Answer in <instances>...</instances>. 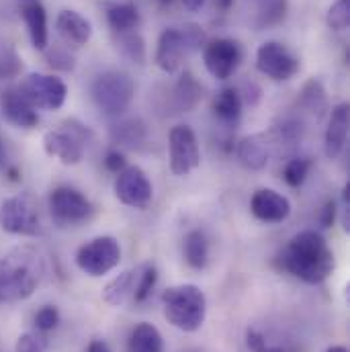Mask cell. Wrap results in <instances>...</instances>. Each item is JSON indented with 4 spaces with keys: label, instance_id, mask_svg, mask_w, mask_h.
I'll return each mask as SVG.
<instances>
[{
    "label": "cell",
    "instance_id": "cell-50",
    "mask_svg": "<svg viewBox=\"0 0 350 352\" xmlns=\"http://www.w3.org/2000/svg\"><path fill=\"white\" fill-rule=\"evenodd\" d=\"M27 2H29V0H27Z\"/></svg>",
    "mask_w": 350,
    "mask_h": 352
},
{
    "label": "cell",
    "instance_id": "cell-9",
    "mask_svg": "<svg viewBox=\"0 0 350 352\" xmlns=\"http://www.w3.org/2000/svg\"><path fill=\"white\" fill-rule=\"evenodd\" d=\"M121 263V246L113 236H98L83 244L76 252V264L88 276L109 274Z\"/></svg>",
    "mask_w": 350,
    "mask_h": 352
},
{
    "label": "cell",
    "instance_id": "cell-10",
    "mask_svg": "<svg viewBox=\"0 0 350 352\" xmlns=\"http://www.w3.org/2000/svg\"><path fill=\"white\" fill-rule=\"evenodd\" d=\"M256 68L266 78L274 82H285L299 72L301 62L287 45L278 41H266L256 52Z\"/></svg>",
    "mask_w": 350,
    "mask_h": 352
},
{
    "label": "cell",
    "instance_id": "cell-2",
    "mask_svg": "<svg viewBox=\"0 0 350 352\" xmlns=\"http://www.w3.org/2000/svg\"><path fill=\"white\" fill-rule=\"evenodd\" d=\"M45 254L31 244L17 246L0 258V303L29 299L45 276Z\"/></svg>",
    "mask_w": 350,
    "mask_h": 352
},
{
    "label": "cell",
    "instance_id": "cell-23",
    "mask_svg": "<svg viewBox=\"0 0 350 352\" xmlns=\"http://www.w3.org/2000/svg\"><path fill=\"white\" fill-rule=\"evenodd\" d=\"M203 100V87L193 72H182L171 92V109L175 113H190Z\"/></svg>",
    "mask_w": 350,
    "mask_h": 352
},
{
    "label": "cell",
    "instance_id": "cell-31",
    "mask_svg": "<svg viewBox=\"0 0 350 352\" xmlns=\"http://www.w3.org/2000/svg\"><path fill=\"white\" fill-rule=\"evenodd\" d=\"M158 283V268L154 263H144L138 266V280H135V293L133 303H144L152 295L154 287Z\"/></svg>",
    "mask_w": 350,
    "mask_h": 352
},
{
    "label": "cell",
    "instance_id": "cell-7",
    "mask_svg": "<svg viewBox=\"0 0 350 352\" xmlns=\"http://www.w3.org/2000/svg\"><path fill=\"white\" fill-rule=\"evenodd\" d=\"M47 205H50V213L54 221L62 228L80 226L94 215V205L90 203V199L72 186L54 188L50 192Z\"/></svg>",
    "mask_w": 350,
    "mask_h": 352
},
{
    "label": "cell",
    "instance_id": "cell-6",
    "mask_svg": "<svg viewBox=\"0 0 350 352\" xmlns=\"http://www.w3.org/2000/svg\"><path fill=\"white\" fill-rule=\"evenodd\" d=\"M0 228L6 234L35 238L43 232L39 205L31 195H14L0 205Z\"/></svg>",
    "mask_w": 350,
    "mask_h": 352
},
{
    "label": "cell",
    "instance_id": "cell-8",
    "mask_svg": "<svg viewBox=\"0 0 350 352\" xmlns=\"http://www.w3.org/2000/svg\"><path fill=\"white\" fill-rule=\"evenodd\" d=\"M17 88L35 109L41 111H58L68 98L66 82L54 74H27Z\"/></svg>",
    "mask_w": 350,
    "mask_h": 352
},
{
    "label": "cell",
    "instance_id": "cell-33",
    "mask_svg": "<svg viewBox=\"0 0 350 352\" xmlns=\"http://www.w3.org/2000/svg\"><path fill=\"white\" fill-rule=\"evenodd\" d=\"M326 23L332 31H344L350 25V0H336L328 12H326Z\"/></svg>",
    "mask_w": 350,
    "mask_h": 352
},
{
    "label": "cell",
    "instance_id": "cell-14",
    "mask_svg": "<svg viewBox=\"0 0 350 352\" xmlns=\"http://www.w3.org/2000/svg\"><path fill=\"white\" fill-rule=\"evenodd\" d=\"M250 211L264 223H283L291 215V203L272 188H261L250 199Z\"/></svg>",
    "mask_w": 350,
    "mask_h": 352
},
{
    "label": "cell",
    "instance_id": "cell-24",
    "mask_svg": "<svg viewBox=\"0 0 350 352\" xmlns=\"http://www.w3.org/2000/svg\"><path fill=\"white\" fill-rule=\"evenodd\" d=\"M213 115L219 123L223 125H236L242 117V109H244V102L240 98V92L238 88H221L215 98H213Z\"/></svg>",
    "mask_w": 350,
    "mask_h": 352
},
{
    "label": "cell",
    "instance_id": "cell-18",
    "mask_svg": "<svg viewBox=\"0 0 350 352\" xmlns=\"http://www.w3.org/2000/svg\"><path fill=\"white\" fill-rule=\"evenodd\" d=\"M186 56V47L182 41L180 29L168 27L160 33L158 37V47H156V66L164 74H175L182 66V58Z\"/></svg>",
    "mask_w": 350,
    "mask_h": 352
},
{
    "label": "cell",
    "instance_id": "cell-27",
    "mask_svg": "<svg viewBox=\"0 0 350 352\" xmlns=\"http://www.w3.org/2000/svg\"><path fill=\"white\" fill-rule=\"evenodd\" d=\"M127 351L129 352H164V340L162 334L156 326L142 322L138 324L127 340Z\"/></svg>",
    "mask_w": 350,
    "mask_h": 352
},
{
    "label": "cell",
    "instance_id": "cell-26",
    "mask_svg": "<svg viewBox=\"0 0 350 352\" xmlns=\"http://www.w3.org/2000/svg\"><path fill=\"white\" fill-rule=\"evenodd\" d=\"M182 254H184V261L190 268L195 270H203L207 264H209V240L205 236L203 230H190L186 236H184V244H182Z\"/></svg>",
    "mask_w": 350,
    "mask_h": 352
},
{
    "label": "cell",
    "instance_id": "cell-43",
    "mask_svg": "<svg viewBox=\"0 0 350 352\" xmlns=\"http://www.w3.org/2000/svg\"><path fill=\"white\" fill-rule=\"evenodd\" d=\"M205 2H207V0H182L184 8H186V10H190V12H197V10H201V8L205 6Z\"/></svg>",
    "mask_w": 350,
    "mask_h": 352
},
{
    "label": "cell",
    "instance_id": "cell-19",
    "mask_svg": "<svg viewBox=\"0 0 350 352\" xmlns=\"http://www.w3.org/2000/svg\"><path fill=\"white\" fill-rule=\"evenodd\" d=\"M56 29L60 33V37L72 45V47H83L87 45L92 37V25L87 16H83L80 12L72 10V8H64L58 12L56 16Z\"/></svg>",
    "mask_w": 350,
    "mask_h": 352
},
{
    "label": "cell",
    "instance_id": "cell-39",
    "mask_svg": "<svg viewBox=\"0 0 350 352\" xmlns=\"http://www.w3.org/2000/svg\"><path fill=\"white\" fill-rule=\"evenodd\" d=\"M17 352H45V338L33 332H25L17 340Z\"/></svg>",
    "mask_w": 350,
    "mask_h": 352
},
{
    "label": "cell",
    "instance_id": "cell-48",
    "mask_svg": "<svg viewBox=\"0 0 350 352\" xmlns=\"http://www.w3.org/2000/svg\"><path fill=\"white\" fill-rule=\"evenodd\" d=\"M326 352H349V349L347 346H330Z\"/></svg>",
    "mask_w": 350,
    "mask_h": 352
},
{
    "label": "cell",
    "instance_id": "cell-17",
    "mask_svg": "<svg viewBox=\"0 0 350 352\" xmlns=\"http://www.w3.org/2000/svg\"><path fill=\"white\" fill-rule=\"evenodd\" d=\"M0 104H2V113L6 117V121L14 127L31 129L39 123L37 109L21 94V90L17 87H8L2 92Z\"/></svg>",
    "mask_w": 350,
    "mask_h": 352
},
{
    "label": "cell",
    "instance_id": "cell-44",
    "mask_svg": "<svg viewBox=\"0 0 350 352\" xmlns=\"http://www.w3.org/2000/svg\"><path fill=\"white\" fill-rule=\"evenodd\" d=\"M88 352H111V349H109V344L102 342V340H92V342L88 344Z\"/></svg>",
    "mask_w": 350,
    "mask_h": 352
},
{
    "label": "cell",
    "instance_id": "cell-42",
    "mask_svg": "<svg viewBox=\"0 0 350 352\" xmlns=\"http://www.w3.org/2000/svg\"><path fill=\"white\" fill-rule=\"evenodd\" d=\"M336 213H338L336 201H334V199H328V201L324 203L322 211H320V226H322V228H332V223H334V219H336Z\"/></svg>",
    "mask_w": 350,
    "mask_h": 352
},
{
    "label": "cell",
    "instance_id": "cell-3",
    "mask_svg": "<svg viewBox=\"0 0 350 352\" xmlns=\"http://www.w3.org/2000/svg\"><path fill=\"white\" fill-rule=\"evenodd\" d=\"M164 318L182 332H197L207 314L205 293L197 285H175L162 293Z\"/></svg>",
    "mask_w": 350,
    "mask_h": 352
},
{
    "label": "cell",
    "instance_id": "cell-30",
    "mask_svg": "<svg viewBox=\"0 0 350 352\" xmlns=\"http://www.w3.org/2000/svg\"><path fill=\"white\" fill-rule=\"evenodd\" d=\"M285 14H287V0H261L254 25L259 31H263L278 25L285 19Z\"/></svg>",
    "mask_w": 350,
    "mask_h": 352
},
{
    "label": "cell",
    "instance_id": "cell-35",
    "mask_svg": "<svg viewBox=\"0 0 350 352\" xmlns=\"http://www.w3.org/2000/svg\"><path fill=\"white\" fill-rule=\"evenodd\" d=\"M180 33H182V41H184V47H186V54H195V52H201L207 43V35L205 31L195 25V23H186L184 27H180Z\"/></svg>",
    "mask_w": 350,
    "mask_h": 352
},
{
    "label": "cell",
    "instance_id": "cell-15",
    "mask_svg": "<svg viewBox=\"0 0 350 352\" xmlns=\"http://www.w3.org/2000/svg\"><path fill=\"white\" fill-rule=\"evenodd\" d=\"M350 127V107L349 102H340L330 111L326 138H324V152L330 160H336L342 156L347 142H349Z\"/></svg>",
    "mask_w": 350,
    "mask_h": 352
},
{
    "label": "cell",
    "instance_id": "cell-29",
    "mask_svg": "<svg viewBox=\"0 0 350 352\" xmlns=\"http://www.w3.org/2000/svg\"><path fill=\"white\" fill-rule=\"evenodd\" d=\"M140 10L133 2H121L113 4L107 10V23L113 29V33H125V31H135L140 25Z\"/></svg>",
    "mask_w": 350,
    "mask_h": 352
},
{
    "label": "cell",
    "instance_id": "cell-37",
    "mask_svg": "<svg viewBox=\"0 0 350 352\" xmlns=\"http://www.w3.org/2000/svg\"><path fill=\"white\" fill-rule=\"evenodd\" d=\"M45 60L47 64L54 68V70H60V72H72L76 68V60L74 56L64 50V47H54L45 54Z\"/></svg>",
    "mask_w": 350,
    "mask_h": 352
},
{
    "label": "cell",
    "instance_id": "cell-28",
    "mask_svg": "<svg viewBox=\"0 0 350 352\" xmlns=\"http://www.w3.org/2000/svg\"><path fill=\"white\" fill-rule=\"evenodd\" d=\"M115 50L131 64L144 66L146 64V39L138 31H125V33H115L113 35Z\"/></svg>",
    "mask_w": 350,
    "mask_h": 352
},
{
    "label": "cell",
    "instance_id": "cell-11",
    "mask_svg": "<svg viewBox=\"0 0 350 352\" xmlns=\"http://www.w3.org/2000/svg\"><path fill=\"white\" fill-rule=\"evenodd\" d=\"M203 62L207 72L217 80H228L236 74L242 64V47L238 41L228 37H217L205 43Z\"/></svg>",
    "mask_w": 350,
    "mask_h": 352
},
{
    "label": "cell",
    "instance_id": "cell-1",
    "mask_svg": "<svg viewBox=\"0 0 350 352\" xmlns=\"http://www.w3.org/2000/svg\"><path fill=\"white\" fill-rule=\"evenodd\" d=\"M278 266L307 285H320L332 274L336 258L320 232L303 230L295 234L281 250Z\"/></svg>",
    "mask_w": 350,
    "mask_h": 352
},
{
    "label": "cell",
    "instance_id": "cell-47",
    "mask_svg": "<svg viewBox=\"0 0 350 352\" xmlns=\"http://www.w3.org/2000/svg\"><path fill=\"white\" fill-rule=\"evenodd\" d=\"M8 176H10V180H14V182H17V180L21 178V176H19V170H17V168H8Z\"/></svg>",
    "mask_w": 350,
    "mask_h": 352
},
{
    "label": "cell",
    "instance_id": "cell-32",
    "mask_svg": "<svg viewBox=\"0 0 350 352\" xmlns=\"http://www.w3.org/2000/svg\"><path fill=\"white\" fill-rule=\"evenodd\" d=\"M311 170V160L309 158H303V156H295L291 158L287 164H285V170H283V180L291 186V188H299Z\"/></svg>",
    "mask_w": 350,
    "mask_h": 352
},
{
    "label": "cell",
    "instance_id": "cell-13",
    "mask_svg": "<svg viewBox=\"0 0 350 352\" xmlns=\"http://www.w3.org/2000/svg\"><path fill=\"white\" fill-rule=\"evenodd\" d=\"M113 188L115 197L131 209H146L154 197L152 182L140 166H125L115 178Z\"/></svg>",
    "mask_w": 350,
    "mask_h": 352
},
{
    "label": "cell",
    "instance_id": "cell-20",
    "mask_svg": "<svg viewBox=\"0 0 350 352\" xmlns=\"http://www.w3.org/2000/svg\"><path fill=\"white\" fill-rule=\"evenodd\" d=\"M148 129L140 117H121L109 125V140L111 144L127 150H138L146 144Z\"/></svg>",
    "mask_w": 350,
    "mask_h": 352
},
{
    "label": "cell",
    "instance_id": "cell-16",
    "mask_svg": "<svg viewBox=\"0 0 350 352\" xmlns=\"http://www.w3.org/2000/svg\"><path fill=\"white\" fill-rule=\"evenodd\" d=\"M274 146L268 133L246 135L236 144V158L248 170H264Z\"/></svg>",
    "mask_w": 350,
    "mask_h": 352
},
{
    "label": "cell",
    "instance_id": "cell-41",
    "mask_svg": "<svg viewBox=\"0 0 350 352\" xmlns=\"http://www.w3.org/2000/svg\"><path fill=\"white\" fill-rule=\"evenodd\" d=\"M238 92H240L242 102L244 104H250V107H256L261 102V98H263V88L259 87L256 82H252V80L250 82H244Z\"/></svg>",
    "mask_w": 350,
    "mask_h": 352
},
{
    "label": "cell",
    "instance_id": "cell-5",
    "mask_svg": "<svg viewBox=\"0 0 350 352\" xmlns=\"http://www.w3.org/2000/svg\"><path fill=\"white\" fill-rule=\"evenodd\" d=\"M92 140L90 127L78 119H68L60 129H52L43 135V150L47 156L58 158L66 166H76L85 158V146Z\"/></svg>",
    "mask_w": 350,
    "mask_h": 352
},
{
    "label": "cell",
    "instance_id": "cell-46",
    "mask_svg": "<svg viewBox=\"0 0 350 352\" xmlns=\"http://www.w3.org/2000/svg\"><path fill=\"white\" fill-rule=\"evenodd\" d=\"M6 164V150H4V142L0 140V168H4Z\"/></svg>",
    "mask_w": 350,
    "mask_h": 352
},
{
    "label": "cell",
    "instance_id": "cell-40",
    "mask_svg": "<svg viewBox=\"0 0 350 352\" xmlns=\"http://www.w3.org/2000/svg\"><path fill=\"white\" fill-rule=\"evenodd\" d=\"M105 168L113 175H119L125 166H127V160H125V154L119 152V150H109L105 154V160H102Z\"/></svg>",
    "mask_w": 350,
    "mask_h": 352
},
{
    "label": "cell",
    "instance_id": "cell-34",
    "mask_svg": "<svg viewBox=\"0 0 350 352\" xmlns=\"http://www.w3.org/2000/svg\"><path fill=\"white\" fill-rule=\"evenodd\" d=\"M23 70V60L14 52V47L0 50V80H10L19 76Z\"/></svg>",
    "mask_w": 350,
    "mask_h": 352
},
{
    "label": "cell",
    "instance_id": "cell-49",
    "mask_svg": "<svg viewBox=\"0 0 350 352\" xmlns=\"http://www.w3.org/2000/svg\"><path fill=\"white\" fill-rule=\"evenodd\" d=\"M160 2V6H173L175 4V0H158Z\"/></svg>",
    "mask_w": 350,
    "mask_h": 352
},
{
    "label": "cell",
    "instance_id": "cell-22",
    "mask_svg": "<svg viewBox=\"0 0 350 352\" xmlns=\"http://www.w3.org/2000/svg\"><path fill=\"white\" fill-rule=\"evenodd\" d=\"M295 107L301 111V115H309L314 119H324L330 111V102H328V94H326L322 80L309 78L301 88V92L295 100Z\"/></svg>",
    "mask_w": 350,
    "mask_h": 352
},
{
    "label": "cell",
    "instance_id": "cell-45",
    "mask_svg": "<svg viewBox=\"0 0 350 352\" xmlns=\"http://www.w3.org/2000/svg\"><path fill=\"white\" fill-rule=\"evenodd\" d=\"M234 6V0H215V8L221 12H228Z\"/></svg>",
    "mask_w": 350,
    "mask_h": 352
},
{
    "label": "cell",
    "instance_id": "cell-4",
    "mask_svg": "<svg viewBox=\"0 0 350 352\" xmlns=\"http://www.w3.org/2000/svg\"><path fill=\"white\" fill-rule=\"evenodd\" d=\"M90 92L100 113L107 117H121L133 100L135 82L127 72L107 70L94 78Z\"/></svg>",
    "mask_w": 350,
    "mask_h": 352
},
{
    "label": "cell",
    "instance_id": "cell-25",
    "mask_svg": "<svg viewBox=\"0 0 350 352\" xmlns=\"http://www.w3.org/2000/svg\"><path fill=\"white\" fill-rule=\"evenodd\" d=\"M135 280H138V268H129V270L117 274L102 289V301L113 307H119V305L131 301L133 293H135Z\"/></svg>",
    "mask_w": 350,
    "mask_h": 352
},
{
    "label": "cell",
    "instance_id": "cell-21",
    "mask_svg": "<svg viewBox=\"0 0 350 352\" xmlns=\"http://www.w3.org/2000/svg\"><path fill=\"white\" fill-rule=\"evenodd\" d=\"M21 16L27 25L31 45L39 52L47 50L50 43V29H47V12L45 6L39 0H29L21 8Z\"/></svg>",
    "mask_w": 350,
    "mask_h": 352
},
{
    "label": "cell",
    "instance_id": "cell-12",
    "mask_svg": "<svg viewBox=\"0 0 350 352\" xmlns=\"http://www.w3.org/2000/svg\"><path fill=\"white\" fill-rule=\"evenodd\" d=\"M171 170L176 176L190 175L201 164V150L195 131L188 125H176L168 133Z\"/></svg>",
    "mask_w": 350,
    "mask_h": 352
},
{
    "label": "cell",
    "instance_id": "cell-36",
    "mask_svg": "<svg viewBox=\"0 0 350 352\" xmlns=\"http://www.w3.org/2000/svg\"><path fill=\"white\" fill-rule=\"evenodd\" d=\"M246 342H248V346H250V351L252 352H289L287 346L268 340L259 328H248V332H246Z\"/></svg>",
    "mask_w": 350,
    "mask_h": 352
},
{
    "label": "cell",
    "instance_id": "cell-38",
    "mask_svg": "<svg viewBox=\"0 0 350 352\" xmlns=\"http://www.w3.org/2000/svg\"><path fill=\"white\" fill-rule=\"evenodd\" d=\"M58 324H60V311L56 305H43L35 314V328L39 332H52L54 328H58Z\"/></svg>",
    "mask_w": 350,
    "mask_h": 352
}]
</instances>
